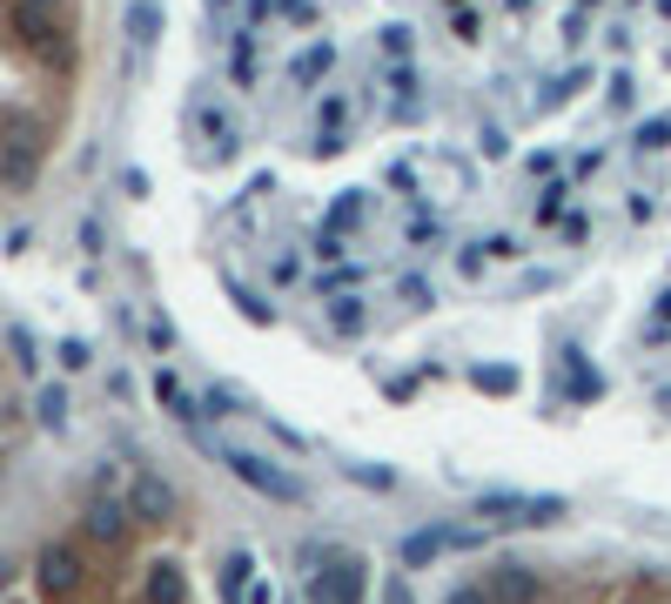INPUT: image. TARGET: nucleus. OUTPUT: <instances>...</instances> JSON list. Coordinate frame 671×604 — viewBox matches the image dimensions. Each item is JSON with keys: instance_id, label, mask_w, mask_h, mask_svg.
<instances>
[{"instance_id": "f257e3e1", "label": "nucleus", "mask_w": 671, "mask_h": 604, "mask_svg": "<svg viewBox=\"0 0 671 604\" xmlns=\"http://www.w3.org/2000/svg\"><path fill=\"white\" fill-rule=\"evenodd\" d=\"M222 114L363 169L262 262L457 282L584 256L671 195V0H209ZM228 155V161H235ZM531 282H550L537 262Z\"/></svg>"}, {"instance_id": "f03ea898", "label": "nucleus", "mask_w": 671, "mask_h": 604, "mask_svg": "<svg viewBox=\"0 0 671 604\" xmlns=\"http://www.w3.org/2000/svg\"><path fill=\"white\" fill-rule=\"evenodd\" d=\"M209 451H215V464H228V477H243L249 491H262V497H275V504H309L302 477L275 470L269 457H256V451H235V443H209Z\"/></svg>"}, {"instance_id": "7ed1b4c3", "label": "nucleus", "mask_w": 671, "mask_h": 604, "mask_svg": "<svg viewBox=\"0 0 671 604\" xmlns=\"http://www.w3.org/2000/svg\"><path fill=\"white\" fill-rule=\"evenodd\" d=\"M477 510L497 523H550V517H564V497H518V491H484Z\"/></svg>"}, {"instance_id": "20e7f679", "label": "nucleus", "mask_w": 671, "mask_h": 604, "mask_svg": "<svg viewBox=\"0 0 671 604\" xmlns=\"http://www.w3.org/2000/svg\"><path fill=\"white\" fill-rule=\"evenodd\" d=\"M154 403H162V410H169V417H175V423H182L195 443H202V417H209V403L195 396V390H188L175 370H154Z\"/></svg>"}, {"instance_id": "39448f33", "label": "nucleus", "mask_w": 671, "mask_h": 604, "mask_svg": "<svg viewBox=\"0 0 671 604\" xmlns=\"http://www.w3.org/2000/svg\"><path fill=\"white\" fill-rule=\"evenodd\" d=\"M484 538L477 531H444V523H430V531H410L403 538V564H410V571H417V564H430V557H444V551H477Z\"/></svg>"}, {"instance_id": "423d86ee", "label": "nucleus", "mask_w": 671, "mask_h": 604, "mask_svg": "<svg viewBox=\"0 0 671 604\" xmlns=\"http://www.w3.org/2000/svg\"><path fill=\"white\" fill-rule=\"evenodd\" d=\"M128 517H141V523H169V517H175V483L154 477V470H141V477L128 483Z\"/></svg>"}, {"instance_id": "0eeeda50", "label": "nucleus", "mask_w": 671, "mask_h": 604, "mask_svg": "<svg viewBox=\"0 0 671 604\" xmlns=\"http://www.w3.org/2000/svg\"><path fill=\"white\" fill-rule=\"evenodd\" d=\"M309 604H363V571L357 564H330L309 578Z\"/></svg>"}, {"instance_id": "6e6552de", "label": "nucleus", "mask_w": 671, "mask_h": 604, "mask_svg": "<svg viewBox=\"0 0 671 604\" xmlns=\"http://www.w3.org/2000/svg\"><path fill=\"white\" fill-rule=\"evenodd\" d=\"M490 604H537V571H524V564H504V571H490Z\"/></svg>"}, {"instance_id": "1a4fd4ad", "label": "nucleus", "mask_w": 671, "mask_h": 604, "mask_svg": "<svg viewBox=\"0 0 671 604\" xmlns=\"http://www.w3.org/2000/svg\"><path fill=\"white\" fill-rule=\"evenodd\" d=\"M34 571H41V591H74L82 584V557H74L67 544H48L41 557H34Z\"/></svg>"}, {"instance_id": "9d476101", "label": "nucleus", "mask_w": 671, "mask_h": 604, "mask_svg": "<svg viewBox=\"0 0 671 604\" xmlns=\"http://www.w3.org/2000/svg\"><path fill=\"white\" fill-rule=\"evenodd\" d=\"M323 330H330V336H363V330H370V296H336V303H323Z\"/></svg>"}, {"instance_id": "9b49d317", "label": "nucleus", "mask_w": 671, "mask_h": 604, "mask_svg": "<svg viewBox=\"0 0 671 604\" xmlns=\"http://www.w3.org/2000/svg\"><path fill=\"white\" fill-rule=\"evenodd\" d=\"M82 523H88V538H101V544H114V538H122V531H128V504H114V497H95Z\"/></svg>"}, {"instance_id": "f8f14e48", "label": "nucleus", "mask_w": 671, "mask_h": 604, "mask_svg": "<svg viewBox=\"0 0 671 604\" xmlns=\"http://www.w3.org/2000/svg\"><path fill=\"white\" fill-rule=\"evenodd\" d=\"M182 597H188L182 564H148V604H182Z\"/></svg>"}, {"instance_id": "ddd939ff", "label": "nucleus", "mask_w": 671, "mask_h": 604, "mask_svg": "<svg viewBox=\"0 0 671 604\" xmlns=\"http://www.w3.org/2000/svg\"><path fill=\"white\" fill-rule=\"evenodd\" d=\"M249 571H256V557L249 551H228V564H222V604H243L249 597Z\"/></svg>"}, {"instance_id": "4468645a", "label": "nucleus", "mask_w": 671, "mask_h": 604, "mask_svg": "<svg viewBox=\"0 0 671 604\" xmlns=\"http://www.w3.org/2000/svg\"><path fill=\"white\" fill-rule=\"evenodd\" d=\"M202 403H209V417H249V396H243V390H228V383H215Z\"/></svg>"}, {"instance_id": "2eb2a0df", "label": "nucleus", "mask_w": 671, "mask_h": 604, "mask_svg": "<svg viewBox=\"0 0 671 604\" xmlns=\"http://www.w3.org/2000/svg\"><path fill=\"white\" fill-rule=\"evenodd\" d=\"M34 410H41V423H48V430H61V423H67V390H61V383H48L41 396H34Z\"/></svg>"}, {"instance_id": "dca6fc26", "label": "nucleus", "mask_w": 671, "mask_h": 604, "mask_svg": "<svg viewBox=\"0 0 671 604\" xmlns=\"http://www.w3.org/2000/svg\"><path fill=\"white\" fill-rule=\"evenodd\" d=\"M8 349H14V370H34V362H41V349H34V336L21 322H8Z\"/></svg>"}, {"instance_id": "f3484780", "label": "nucleus", "mask_w": 671, "mask_h": 604, "mask_svg": "<svg viewBox=\"0 0 671 604\" xmlns=\"http://www.w3.org/2000/svg\"><path fill=\"white\" fill-rule=\"evenodd\" d=\"M154 27H162V14H154L148 0H135V8H128V34H135V40H154Z\"/></svg>"}, {"instance_id": "a211bd4d", "label": "nucleus", "mask_w": 671, "mask_h": 604, "mask_svg": "<svg viewBox=\"0 0 671 604\" xmlns=\"http://www.w3.org/2000/svg\"><path fill=\"white\" fill-rule=\"evenodd\" d=\"M376 604H417L410 578H403V571H389V578H383V591H376Z\"/></svg>"}, {"instance_id": "6ab92c4d", "label": "nucleus", "mask_w": 671, "mask_h": 604, "mask_svg": "<svg viewBox=\"0 0 671 604\" xmlns=\"http://www.w3.org/2000/svg\"><path fill=\"white\" fill-rule=\"evenodd\" d=\"M349 477H357L363 483V491H397V477H389V470H363V464H343Z\"/></svg>"}, {"instance_id": "aec40b11", "label": "nucleus", "mask_w": 671, "mask_h": 604, "mask_svg": "<svg viewBox=\"0 0 671 604\" xmlns=\"http://www.w3.org/2000/svg\"><path fill=\"white\" fill-rule=\"evenodd\" d=\"M148 343H154V349H169V343H175V330H169V316H148Z\"/></svg>"}, {"instance_id": "412c9836", "label": "nucleus", "mask_w": 671, "mask_h": 604, "mask_svg": "<svg viewBox=\"0 0 671 604\" xmlns=\"http://www.w3.org/2000/svg\"><path fill=\"white\" fill-rule=\"evenodd\" d=\"M510 383H518L510 370H477V390H510Z\"/></svg>"}, {"instance_id": "4be33fe9", "label": "nucleus", "mask_w": 671, "mask_h": 604, "mask_svg": "<svg viewBox=\"0 0 671 604\" xmlns=\"http://www.w3.org/2000/svg\"><path fill=\"white\" fill-rule=\"evenodd\" d=\"M444 604H490V591H450Z\"/></svg>"}, {"instance_id": "5701e85b", "label": "nucleus", "mask_w": 671, "mask_h": 604, "mask_svg": "<svg viewBox=\"0 0 671 604\" xmlns=\"http://www.w3.org/2000/svg\"><path fill=\"white\" fill-rule=\"evenodd\" d=\"M0 584H14V557H0Z\"/></svg>"}, {"instance_id": "b1692460", "label": "nucleus", "mask_w": 671, "mask_h": 604, "mask_svg": "<svg viewBox=\"0 0 671 604\" xmlns=\"http://www.w3.org/2000/svg\"><path fill=\"white\" fill-rule=\"evenodd\" d=\"M34 8H61V0H34Z\"/></svg>"}]
</instances>
